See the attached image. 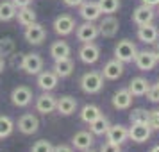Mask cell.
Wrapping results in <instances>:
<instances>
[{
	"label": "cell",
	"instance_id": "34",
	"mask_svg": "<svg viewBox=\"0 0 159 152\" xmlns=\"http://www.w3.org/2000/svg\"><path fill=\"white\" fill-rule=\"evenodd\" d=\"M52 149H54V145H52L50 141L39 140V141H36V143L32 145V150L30 152H52Z\"/></svg>",
	"mask_w": 159,
	"mask_h": 152
},
{
	"label": "cell",
	"instance_id": "23",
	"mask_svg": "<svg viewBox=\"0 0 159 152\" xmlns=\"http://www.w3.org/2000/svg\"><path fill=\"white\" fill-rule=\"evenodd\" d=\"M148 88H150V82L143 77H134V79L129 82V93L132 97H143L147 91H148Z\"/></svg>",
	"mask_w": 159,
	"mask_h": 152
},
{
	"label": "cell",
	"instance_id": "2",
	"mask_svg": "<svg viewBox=\"0 0 159 152\" xmlns=\"http://www.w3.org/2000/svg\"><path fill=\"white\" fill-rule=\"evenodd\" d=\"M136 52H138L136 45L132 43L130 39H122L115 47V59L122 61L123 65L125 63H132L134 58H136Z\"/></svg>",
	"mask_w": 159,
	"mask_h": 152
},
{
	"label": "cell",
	"instance_id": "42",
	"mask_svg": "<svg viewBox=\"0 0 159 152\" xmlns=\"http://www.w3.org/2000/svg\"><path fill=\"white\" fill-rule=\"evenodd\" d=\"M154 54H156V58H157V61H159V41H156V43H154Z\"/></svg>",
	"mask_w": 159,
	"mask_h": 152
},
{
	"label": "cell",
	"instance_id": "16",
	"mask_svg": "<svg viewBox=\"0 0 159 152\" xmlns=\"http://www.w3.org/2000/svg\"><path fill=\"white\" fill-rule=\"evenodd\" d=\"M11 100H13V104L18 106V108H25V106H29L30 102H32V91H30L27 86H18V88L13 90Z\"/></svg>",
	"mask_w": 159,
	"mask_h": 152
},
{
	"label": "cell",
	"instance_id": "18",
	"mask_svg": "<svg viewBox=\"0 0 159 152\" xmlns=\"http://www.w3.org/2000/svg\"><path fill=\"white\" fill-rule=\"evenodd\" d=\"M79 13L86 22H95L102 15L100 7H98V2H82L79 6Z\"/></svg>",
	"mask_w": 159,
	"mask_h": 152
},
{
	"label": "cell",
	"instance_id": "36",
	"mask_svg": "<svg viewBox=\"0 0 159 152\" xmlns=\"http://www.w3.org/2000/svg\"><path fill=\"white\" fill-rule=\"evenodd\" d=\"M145 95H147V99L150 102H159V82L157 84H152Z\"/></svg>",
	"mask_w": 159,
	"mask_h": 152
},
{
	"label": "cell",
	"instance_id": "14",
	"mask_svg": "<svg viewBox=\"0 0 159 152\" xmlns=\"http://www.w3.org/2000/svg\"><path fill=\"white\" fill-rule=\"evenodd\" d=\"M56 104H57V99L54 95H50V91H45L43 95H39L36 99V109L41 115L54 113L56 111Z\"/></svg>",
	"mask_w": 159,
	"mask_h": 152
},
{
	"label": "cell",
	"instance_id": "40",
	"mask_svg": "<svg viewBox=\"0 0 159 152\" xmlns=\"http://www.w3.org/2000/svg\"><path fill=\"white\" fill-rule=\"evenodd\" d=\"M63 2H65V6H68V7H79L84 0H63Z\"/></svg>",
	"mask_w": 159,
	"mask_h": 152
},
{
	"label": "cell",
	"instance_id": "10",
	"mask_svg": "<svg viewBox=\"0 0 159 152\" xmlns=\"http://www.w3.org/2000/svg\"><path fill=\"white\" fill-rule=\"evenodd\" d=\"M118 29H120V23L113 15H107L100 23H98V36L104 38H115L118 34Z\"/></svg>",
	"mask_w": 159,
	"mask_h": 152
},
{
	"label": "cell",
	"instance_id": "43",
	"mask_svg": "<svg viewBox=\"0 0 159 152\" xmlns=\"http://www.w3.org/2000/svg\"><path fill=\"white\" fill-rule=\"evenodd\" d=\"M4 68H6V61H4V58L0 56V73L4 72Z\"/></svg>",
	"mask_w": 159,
	"mask_h": 152
},
{
	"label": "cell",
	"instance_id": "28",
	"mask_svg": "<svg viewBox=\"0 0 159 152\" xmlns=\"http://www.w3.org/2000/svg\"><path fill=\"white\" fill-rule=\"evenodd\" d=\"M16 18H18L20 25L27 27V25L36 22V13H34V9H30V6L29 7H22V9L16 11Z\"/></svg>",
	"mask_w": 159,
	"mask_h": 152
},
{
	"label": "cell",
	"instance_id": "9",
	"mask_svg": "<svg viewBox=\"0 0 159 152\" xmlns=\"http://www.w3.org/2000/svg\"><path fill=\"white\" fill-rule=\"evenodd\" d=\"M154 16H156L154 7L141 4V6H138V7L132 11V22L136 23V25H145V23L154 22Z\"/></svg>",
	"mask_w": 159,
	"mask_h": 152
},
{
	"label": "cell",
	"instance_id": "5",
	"mask_svg": "<svg viewBox=\"0 0 159 152\" xmlns=\"http://www.w3.org/2000/svg\"><path fill=\"white\" fill-rule=\"evenodd\" d=\"M25 39H27V43L30 45H39L45 41V38H47V30H45V27L41 25V23H30V25H27L25 27Z\"/></svg>",
	"mask_w": 159,
	"mask_h": 152
},
{
	"label": "cell",
	"instance_id": "17",
	"mask_svg": "<svg viewBox=\"0 0 159 152\" xmlns=\"http://www.w3.org/2000/svg\"><path fill=\"white\" fill-rule=\"evenodd\" d=\"M39 127V120H38L36 115H32V113H27V115H23L20 120H18V131L22 132V134H34Z\"/></svg>",
	"mask_w": 159,
	"mask_h": 152
},
{
	"label": "cell",
	"instance_id": "19",
	"mask_svg": "<svg viewBox=\"0 0 159 152\" xmlns=\"http://www.w3.org/2000/svg\"><path fill=\"white\" fill-rule=\"evenodd\" d=\"M93 141H95L93 132H89V131H79L72 138V143L77 150H88V149H91Z\"/></svg>",
	"mask_w": 159,
	"mask_h": 152
},
{
	"label": "cell",
	"instance_id": "22",
	"mask_svg": "<svg viewBox=\"0 0 159 152\" xmlns=\"http://www.w3.org/2000/svg\"><path fill=\"white\" fill-rule=\"evenodd\" d=\"M59 77L54 72H39L38 73V86L41 88L43 91H52L57 86Z\"/></svg>",
	"mask_w": 159,
	"mask_h": 152
},
{
	"label": "cell",
	"instance_id": "27",
	"mask_svg": "<svg viewBox=\"0 0 159 152\" xmlns=\"http://www.w3.org/2000/svg\"><path fill=\"white\" fill-rule=\"evenodd\" d=\"M109 127H111V123H109L107 116H104V115H100L97 120H93V122L89 123V131L93 132V136H102V134H106Z\"/></svg>",
	"mask_w": 159,
	"mask_h": 152
},
{
	"label": "cell",
	"instance_id": "25",
	"mask_svg": "<svg viewBox=\"0 0 159 152\" xmlns=\"http://www.w3.org/2000/svg\"><path fill=\"white\" fill-rule=\"evenodd\" d=\"M73 72V61L70 58L66 59H59L56 61V65H54V73L61 77V79H65V77H70Z\"/></svg>",
	"mask_w": 159,
	"mask_h": 152
},
{
	"label": "cell",
	"instance_id": "29",
	"mask_svg": "<svg viewBox=\"0 0 159 152\" xmlns=\"http://www.w3.org/2000/svg\"><path fill=\"white\" fill-rule=\"evenodd\" d=\"M16 11L13 2H0V22H9L16 18Z\"/></svg>",
	"mask_w": 159,
	"mask_h": 152
},
{
	"label": "cell",
	"instance_id": "39",
	"mask_svg": "<svg viewBox=\"0 0 159 152\" xmlns=\"http://www.w3.org/2000/svg\"><path fill=\"white\" fill-rule=\"evenodd\" d=\"M52 152H73L72 147H68V145H57V147H54Z\"/></svg>",
	"mask_w": 159,
	"mask_h": 152
},
{
	"label": "cell",
	"instance_id": "4",
	"mask_svg": "<svg viewBox=\"0 0 159 152\" xmlns=\"http://www.w3.org/2000/svg\"><path fill=\"white\" fill-rule=\"evenodd\" d=\"M134 63H136L138 70L141 72H150L156 68L159 61L156 58V54L152 50H141V52H136V58H134Z\"/></svg>",
	"mask_w": 159,
	"mask_h": 152
},
{
	"label": "cell",
	"instance_id": "46",
	"mask_svg": "<svg viewBox=\"0 0 159 152\" xmlns=\"http://www.w3.org/2000/svg\"><path fill=\"white\" fill-rule=\"evenodd\" d=\"M157 7H159V6H157ZM157 13H159V11H157Z\"/></svg>",
	"mask_w": 159,
	"mask_h": 152
},
{
	"label": "cell",
	"instance_id": "20",
	"mask_svg": "<svg viewBox=\"0 0 159 152\" xmlns=\"http://www.w3.org/2000/svg\"><path fill=\"white\" fill-rule=\"evenodd\" d=\"M77 109V100L70 97V95H65V97H59L57 99V104H56V111L59 115H65V116H70L75 113Z\"/></svg>",
	"mask_w": 159,
	"mask_h": 152
},
{
	"label": "cell",
	"instance_id": "13",
	"mask_svg": "<svg viewBox=\"0 0 159 152\" xmlns=\"http://www.w3.org/2000/svg\"><path fill=\"white\" fill-rule=\"evenodd\" d=\"M107 136V141L111 143H116V145H122L123 141L129 140V127H125L122 123H116V125H111L106 132Z\"/></svg>",
	"mask_w": 159,
	"mask_h": 152
},
{
	"label": "cell",
	"instance_id": "1",
	"mask_svg": "<svg viewBox=\"0 0 159 152\" xmlns=\"http://www.w3.org/2000/svg\"><path fill=\"white\" fill-rule=\"evenodd\" d=\"M102 88H104V77H102V73L88 72L80 77V90L84 93H89V95L98 93V91H102Z\"/></svg>",
	"mask_w": 159,
	"mask_h": 152
},
{
	"label": "cell",
	"instance_id": "6",
	"mask_svg": "<svg viewBox=\"0 0 159 152\" xmlns=\"http://www.w3.org/2000/svg\"><path fill=\"white\" fill-rule=\"evenodd\" d=\"M77 39L82 41V43H89V41H95L98 38V25H95L93 22H84L82 25L77 27Z\"/></svg>",
	"mask_w": 159,
	"mask_h": 152
},
{
	"label": "cell",
	"instance_id": "15",
	"mask_svg": "<svg viewBox=\"0 0 159 152\" xmlns=\"http://www.w3.org/2000/svg\"><path fill=\"white\" fill-rule=\"evenodd\" d=\"M123 70H125V68H123L122 61L111 59V61H107V63L104 65V68H102V77H104V79H109V81H116L123 75Z\"/></svg>",
	"mask_w": 159,
	"mask_h": 152
},
{
	"label": "cell",
	"instance_id": "30",
	"mask_svg": "<svg viewBox=\"0 0 159 152\" xmlns=\"http://www.w3.org/2000/svg\"><path fill=\"white\" fill-rule=\"evenodd\" d=\"M98 7L104 15H115L120 9V0H98Z\"/></svg>",
	"mask_w": 159,
	"mask_h": 152
},
{
	"label": "cell",
	"instance_id": "37",
	"mask_svg": "<svg viewBox=\"0 0 159 152\" xmlns=\"http://www.w3.org/2000/svg\"><path fill=\"white\" fill-rule=\"evenodd\" d=\"M98 152H122V149H120V145L111 143V141H106V143L100 147V150Z\"/></svg>",
	"mask_w": 159,
	"mask_h": 152
},
{
	"label": "cell",
	"instance_id": "32",
	"mask_svg": "<svg viewBox=\"0 0 159 152\" xmlns=\"http://www.w3.org/2000/svg\"><path fill=\"white\" fill-rule=\"evenodd\" d=\"M15 129V123L9 116H0V138H7Z\"/></svg>",
	"mask_w": 159,
	"mask_h": 152
},
{
	"label": "cell",
	"instance_id": "38",
	"mask_svg": "<svg viewBox=\"0 0 159 152\" xmlns=\"http://www.w3.org/2000/svg\"><path fill=\"white\" fill-rule=\"evenodd\" d=\"M11 2L15 4V7H16V9H22V7H29L32 0H11Z\"/></svg>",
	"mask_w": 159,
	"mask_h": 152
},
{
	"label": "cell",
	"instance_id": "24",
	"mask_svg": "<svg viewBox=\"0 0 159 152\" xmlns=\"http://www.w3.org/2000/svg\"><path fill=\"white\" fill-rule=\"evenodd\" d=\"M70 52H72V48H70V45L66 43V41H54L50 47V56L54 61H59V59H66L70 58Z\"/></svg>",
	"mask_w": 159,
	"mask_h": 152
},
{
	"label": "cell",
	"instance_id": "11",
	"mask_svg": "<svg viewBox=\"0 0 159 152\" xmlns=\"http://www.w3.org/2000/svg\"><path fill=\"white\" fill-rule=\"evenodd\" d=\"M79 58H80V61L86 63V65H95V63L98 61V58H100V48H98L93 41L84 43L79 50Z\"/></svg>",
	"mask_w": 159,
	"mask_h": 152
},
{
	"label": "cell",
	"instance_id": "33",
	"mask_svg": "<svg viewBox=\"0 0 159 152\" xmlns=\"http://www.w3.org/2000/svg\"><path fill=\"white\" fill-rule=\"evenodd\" d=\"M15 50V41L11 38H2L0 39V56H9Z\"/></svg>",
	"mask_w": 159,
	"mask_h": 152
},
{
	"label": "cell",
	"instance_id": "26",
	"mask_svg": "<svg viewBox=\"0 0 159 152\" xmlns=\"http://www.w3.org/2000/svg\"><path fill=\"white\" fill-rule=\"evenodd\" d=\"M100 115H102L100 108H98V106H95V104H86L84 108L80 109V120H82V122H86L88 125L93 122V120H97Z\"/></svg>",
	"mask_w": 159,
	"mask_h": 152
},
{
	"label": "cell",
	"instance_id": "8",
	"mask_svg": "<svg viewBox=\"0 0 159 152\" xmlns=\"http://www.w3.org/2000/svg\"><path fill=\"white\" fill-rule=\"evenodd\" d=\"M152 136V129L148 123H132L129 127V138L136 143H145Z\"/></svg>",
	"mask_w": 159,
	"mask_h": 152
},
{
	"label": "cell",
	"instance_id": "47",
	"mask_svg": "<svg viewBox=\"0 0 159 152\" xmlns=\"http://www.w3.org/2000/svg\"><path fill=\"white\" fill-rule=\"evenodd\" d=\"M157 82H159V81H157Z\"/></svg>",
	"mask_w": 159,
	"mask_h": 152
},
{
	"label": "cell",
	"instance_id": "12",
	"mask_svg": "<svg viewBox=\"0 0 159 152\" xmlns=\"http://www.w3.org/2000/svg\"><path fill=\"white\" fill-rule=\"evenodd\" d=\"M73 29H75V20L70 15H59L54 20V30L59 36H68L73 32Z\"/></svg>",
	"mask_w": 159,
	"mask_h": 152
},
{
	"label": "cell",
	"instance_id": "3",
	"mask_svg": "<svg viewBox=\"0 0 159 152\" xmlns=\"http://www.w3.org/2000/svg\"><path fill=\"white\" fill-rule=\"evenodd\" d=\"M22 70L29 75H38V73L43 70V59L39 54H25L22 58Z\"/></svg>",
	"mask_w": 159,
	"mask_h": 152
},
{
	"label": "cell",
	"instance_id": "35",
	"mask_svg": "<svg viewBox=\"0 0 159 152\" xmlns=\"http://www.w3.org/2000/svg\"><path fill=\"white\" fill-rule=\"evenodd\" d=\"M148 125L152 131H159V109H152L148 111Z\"/></svg>",
	"mask_w": 159,
	"mask_h": 152
},
{
	"label": "cell",
	"instance_id": "41",
	"mask_svg": "<svg viewBox=\"0 0 159 152\" xmlns=\"http://www.w3.org/2000/svg\"><path fill=\"white\" fill-rule=\"evenodd\" d=\"M141 4H145V6H150V7H157V6H159V0H141Z\"/></svg>",
	"mask_w": 159,
	"mask_h": 152
},
{
	"label": "cell",
	"instance_id": "21",
	"mask_svg": "<svg viewBox=\"0 0 159 152\" xmlns=\"http://www.w3.org/2000/svg\"><path fill=\"white\" fill-rule=\"evenodd\" d=\"M130 104H132V95L129 93V90L127 88H123V90H118L115 95H113V108L115 109H129Z\"/></svg>",
	"mask_w": 159,
	"mask_h": 152
},
{
	"label": "cell",
	"instance_id": "31",
	"mask_svg": "<svg viewBox=\"0 0 159 152\" xmlns=\"http://www.w3.org/2000/svg\"><path fill=\"white\" fill-rule=\"evenodd\" d=\"M129 120L130 123H147L148 122V111L143 108L132 109V113L129 115Z\"/></svg>",
	"mask_w": 159,
	"mask_h": 152
},
{
	"label": "cell",
	"instance_id": "7",
	"mask_svg": "<svg viewBox=\"0 0 159 152\" xmlns=\"http://www.w3.org/2000/svg\"><path fill=\"white\" fill-rule=\"evenodd\" d=\"M138 39L147 43V45H154L159 39V29L154 23L138 25Z\"/></svg>",
	"mask_w": 159,
	"mask_h": 152
},
{
	"label": "cell",
	"instance_id": "44",
	"mask_svg": "<svg viewBox=\"0 0 159 152\" xmlns=\"http://www.w3.org/2000/svg\"><path fill=\"white\" fill-rule=\"evenodd\" d=\"M150 152H159V145H156V147H154V149H152Z\"/></svg>",
	"mask_w": 159,
	"mask_h": 152
},
{
	"label": "cell",
	"instance_id": "45",
	"mask_svg": "<svg viewBox=\"0 0 159 152\" xmlns=\"http://www.w3.org/2000/svg\"><path fill=\"white\" fill-rule=\"evenodd\" d=\"M82 152H95V150H91V149H88V150H82Z\"/></svg>",
	"mask_w": 159,
	"mask_h": 152
}]
</instances>
